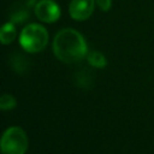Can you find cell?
I'll use <instances>...</instances> for the list:
<instances>
[{
  "mask_svg": "<svg viewBox=\"0 0 154 154\" xmlns=\"http://www.w3.org/2000/svg\"><path fill=\"white\" fill-rule=\"evenodd\" d=\"M53 52L55 57L66 64L82 60L88 52L84 37L73 29L60 30L53 41Z\"/></svg>",
  "mask_w": 154,
  "mask_h": 154,
  "instance_id": "obj_1",
  "label": "cell"
},
{
  "mask_svg": "<svg viewBox=\"0 0 154 154\" xmlns=\"http://www.w3.org/2000/svg\"><path fill=\"white\" fill-rule=\"evenodd\" d=\"M19 42L24 51L37 53L46 47L48 42V32L46 28L40 24H29L22 30Z\"/></svg>",
  "mask_w": 154,
  "mask_h": 154,
  "instance_id": "obj_2",
  "label": "cell"
},
{
  "mask_svg": "<svg viewBox=\"0 0 154 154\" xmlns=\"http://www.w3.org/2000/svg\"><path fill=\"white\" fill-rule=\"evenodd\" d=\"M28 149V137L25 132L18 128H8L1 137L2 154H24Z\"/></svg>",
  "mask_w": 154,
  "mask_h": 154,
  "instance_id": "obj_3",
  "label": "cell"
},
{
  "mask_svg": "<svg viewBox=\"0 0 154 154\" xmlns=\"http://www.w3.org/2000/svg\"><path fill=\"white\" fill-rule=\"evenodd\" d=\"M34 12L43 23H54L60 17V8L53 0H41L35 4Z\"/></svg>",
  "mask_w": 154,
  "mask_h": 154,
  "instance_id": "obj_4",
  "label": "cell"
},
{
  "mask_svg": "<svg viewBox=\"0 0 154 154\" xmlns=\"http://www.w3.org/2000/svg\"><path fill=\"white\" fill-rule=\"evenodd\" d=\"M95 7V0H72L69 6L70 16L76 20L88 19Z\"/></svg>",
  "mask_w": 154,
  "mask_h": 154,
  "instance_id": "obj_5",
  "label": "cell"
},
{
  "mask_svg": "<svg viewBox=\"0 0 154 154\" xmlns=\"http://www.w3.org/2000/svg\"><path fill=\"white\" fill-rule=\"evenodd\" d=\"M34 0H30L29 2H18L14 4L10 10V19L12 23H22L26 20V18L30 16L31 10V2Z\"/></svg>",
  "mask_w": 154,
  "mask_h": 154,
  "instance_id": "obj_6",
  "label": "cell"
},
{
  "mask_svg": "<svg viewBox=\"0 0 154 154\" xmlns=\"http://www.w3.org/2000/svg\"><path fill=\"white\" fill-rule=\"evenodd\" d=\"M16 35H17V31H16V28H14L13 23L12 22H8V23H6L1 28L0 40H1L2 45H8V43H11L16 38Z\"/></svg>",
  "mask_w": 154,
  "mask_h": 154,
  "instance_id": "obj_7",
  "label": "cell"
},
{
  "mask_svg": "<svg viewBox=\"0 0 154 154\" xmlns=\"http://www.w3.org/2000/svg\"><path fill=\"white\" fill-rule=\"evenodd\" d=\"M87 58H88L89 64L91 66H94V67L102 69V67H105L107 65V60H106L105 55L102 53H100V52H95V51L94 52H90Z\"/></svg>",
  "mask_w": 154,
  "mask_h": 154,
  "instance_id": "obj_8",
  "label": "cell"
},
{
  "mask_svg": "<svg viewBox=\"0 0 154 154\" xmlns=\"http://www.w3.org/2000/svg\"><path fill=\"white\" fill-rule=\"evenodd\" d=\"M16 105H17L16 99L10 94H4L0 99V108L4 109V111L12 109V108L16 107Z\"/></svg>",
  "mask_w": 154,
  "mask_h": 154,
  "instance_id": "obj_9",
  "label": "cell"
},
{
  "mask_svg": "<svg viewBox=\"0 0 154 154\" xmlns=\"http://www.w3.org/2000/svg\"><path fill=\"white\" fill-rule=\"evenodd\" d=\"M96 5L101 11H108L111 8L112 1L111 0H96Z\"/></svg>",
  "mask_w": 154,
  "mask_h": 154,
  "instance_id": "obj_10",
  "label": "cell"
}]
</instances>
